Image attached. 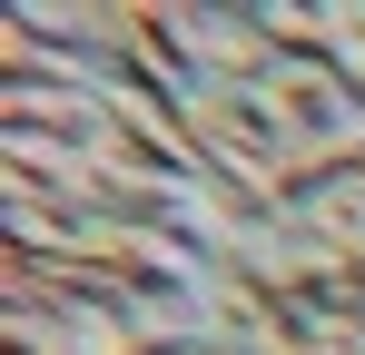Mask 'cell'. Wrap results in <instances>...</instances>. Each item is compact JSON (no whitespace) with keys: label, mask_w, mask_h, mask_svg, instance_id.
Segmentation results:
<instances>
[{"label":"cell","mask_w":365,"mask_h":355,"mask_svg":"<svg viewBox=\"0 0 365 355\" xmlns=\"http://www.w3.org/2000/svg\"><path fill=\"white\" fill-rule=\"evenodd\" d=\"M287 217H297L326 257H346V267L365 277V158H346V168H326V178H306Z\"/></svg>","instance_id":"obj_3"},{"label":"cell","mask_w":365,"mask_h":355,"mask_svg":"<svg viewBox=\"0 0 365 355\" xmlns=\"http://www.w3.org/2000/svg\"><path fill=\"white\" fill-rule=\"evenodd\" d=\"M148 316L119 296L79 287L40 257H10L0 247V346L10 355H148Z\"/></svg>","instance_id":"obj_1"},{"label":"cell","mask_w":365,"mask_h":355,"mask_svg":"<svg viewBox=\"0 0 365 355\" xmlns=\"http://www.w3.org/2000/svg\"><path fill=\"white\" fill-rule=\"evenodd\" d=\"M148 355H237V346L207 336V326H187V336H148Z\"/></svg>","instance_id":"obj_5"},{"label":"cell","mask_w":365,"mask_h":355,"mask_svg":"<svg viewBox=\"0 0 365 355\" xmlns=\"http://www.w3.org/2000/svg\"><path fill=\"white\" fill-rule=\"evenodd\" d=\"M247 89H257V109L277 118V138L297 148L306 178L365 158V89L336 69V59H267Z\"/></svg>","instance_id":"obj_2"},{"label":"cell","mask_w":365,"mask_h":355,"mask_svg":"<svg viewBox=\"0 0 365 355\" xmlns=\"http://www.w3.org/2000/svg\"><path fill=\"white\" fill-rule=\"evenodd\" d=\"M326 59L365 89V0H336V50H326Z\"/></svg>","instance_id":"obj_4"}]
</instances>
